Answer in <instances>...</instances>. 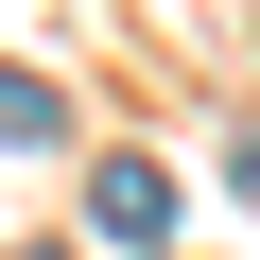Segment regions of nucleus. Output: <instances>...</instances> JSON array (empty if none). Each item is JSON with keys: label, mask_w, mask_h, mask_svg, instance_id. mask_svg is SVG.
<instances>
[{"label": "nucleus", "mask_w": 260, "mask_h": 260, "mask_svg": "<svg viewBox=\"0 0 260 260\" xmlns=\"http://www.w3.org/2000/svg\"><path fill=\"white\" fill-rule=\"evenodd\" d=\"M87 208H104V243H156V225H174V174H156V156H104Z\"/></svg>", "instance_id": "f257e3e1"}, {"label": "nucleus", "mask_w": 260, "mask_h": 260, "mask_svg": "<svg viewBox=\"0 0 260 260\" xmlns=\"http://www.w3.org/2000/svg\"><path fill=\"white\" fill-rule=\"evenodd\" d=\"M35 139H70V104H52L35 70H0V156H35Z\"/></svg>", "instance_id": "f03ea898"}]
</instances>
